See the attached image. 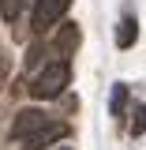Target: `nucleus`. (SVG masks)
I'll use <instances>...</instances> for the list:
<instances>
[{
    "label": "nucleus",
    "instance_id": "nucleus-1",
    "mask_svg": "<svg viewBox=\"0 0 146 150\" xmlns=\"http://www.w3.org/2000/svg\"><path fill=\"white\" fill-rule=\"evenodd\" d=\"M68 79H71V68H68V60H53V64H45V68L34 75V83H30V94H34L37 101L60 98V94L68 90Z\"/></svg>",
    "mask_w": 146,
    "mask_h": 150
},
{
    "label": "nucleus",
    "instance_id": "nucleus-3",
    "mask_svg": "<svg viewBox=\"0 0 146 150\" xmlns=\"http://www.w3.org/2000/svg\"><path fill=\"white\" fill-rule=\"evenodd\" d=\"M68 8H71V0H37V4H34V30H37V34L53 30L56 23L64 19Z\"/></svg>",
    "mask_w": 146,
    "mask_h": 150
},
{
    "label": "nucleus",
    "instance_id": "nucleus-2",
    "mask_svg": "<svg viewBox=\"0 0 146 150\" xmlns=\"http://www.w3.org/2000/svg\"><path fill=\"white\" fill-rule=\"evenodd\" d=\"M60 139H68V124H64V120H45L37 131H30L26 139H19V146L23 150H49L53 143H60Z\"/></svg>",
    "mask_w": 146,
    "mask_h": 150
},
{
    "label": "nucleus",
    "instance_id": "nucleus-7",
    "mask_svg": "<svg viewBox=\"0 0 146 150\" xmlns=\"http://www.w3.org/2000/svg\"><path fill=\"white\" fill-rule=\"evenodd\" d=\"M124 109H128V86L116 83L112 94H109V112H112V116H124Z\"/></svg>",
    "mask_w": 146,
    "mask_h": 150
},
{
    "label": "nucleus",
    "instance_id": "nucleus-4",
    "mask_svg": "<svg viewBox=\"0 0 146 150\" xmlns=\"http://www.w3.org/2000/svg\"><path fill=\"white\" fill-rule=\"evenodd\" d=\"M45 120H49V116H45L41 109H23V112L15 116V124H11V135H15V139H26V135L37 131Z\"/></svg>",
    "mask_w": 146,
    "mask_h": 150
},
{
    "label": "nucleus",
    "instance_id": "nucleus-5",
    "mask_svg": "<svg viewBox=\"0 0 146 150\" xmlns=\"http://www.w3.org/2000/svg\"><path fill=\"white\" fill-rule=\"evenodd\" d=\"M75 49H79V26H75V23H60V30H56V38H53V53L71 56Z\"/></svg>",
    "mask_w": 146,
    "mask_h": 150
},
{
    "label": "nucleus",
    "instance_id": "nucleus-6",
    "mask_svg": "<svg viewBox=\"0 0 146 150\" xmlns=\"http://www.w3.org/2000/svg\"><path fill=\"white\" fill-rule=\"evenodd\" d=\"M135 41H139V23H135V19H120V26H116V45L128 49Z\"/></svg>",
    "mask_w": 146,
    "mask_h": 150
},
{
    "label": "nucleus",
    "instance_id": "nucleus-10",
    "mask_svg": "<svg viewBox=\"0 0 146 150\" xmlns=\"http://www.w3.org/2000/svg\"><path fill=\"white\" fill-rule=\"evenodd\" d=\"M41 64V45H30V53H26V68H37Z\"/></svg>",
    "mask_w": 146,
    "mask_h": 150
},
{
    "label": "nucleus",
    "instance_id": "nucleus-11",
    "mask_svg": "<svg viewBox=\"0 0 146 150\" xmlns=\"http://www.w3.org/2000/svg\"><path fill=\"white\" fill-rule=\"evenodd\" d=\"M56 150H71V146H56Z\"/></svg>",
    "mask_w": 146,
    "mask_h": 150
},
{
    "label": "nucleus",
    "instance_id": "nucleus-8",
    "mask_svg": "<svg viewBox=\"0 0 146 150\" xmlns=\"http://www.w3.org/2000/svg\"><path fill=\"white\" fill-rule=\"evenodd\" d=\"M23 8H26V0H0V15L8 19V23H15L23 15Z\"/></svg>",
    "mask_w": 146,
    "mask_h": 150
},
{
    "label": "nucleus",
    "instance_id": "nucleus-9",
    "mask_svg": "<svg viewBox=\"0 0 146 150\" xmlns=\"http://www.w3.org/2000/svg\"><path fill=\"white\" fill-rule=\"evenodd\" d=\"M146 131V105H135L131 109V135H142Z\"/></svg>",
    "mask_w": 146,
    "mask_h": 150
}]
</instances>
